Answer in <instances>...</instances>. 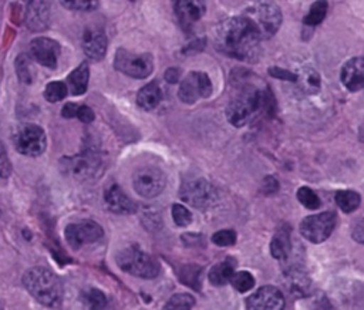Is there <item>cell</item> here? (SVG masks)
Here are the masks:
<instances>
[{"mask_svg":"<svg viewBox=\"0 0 364 310\" xmlns=\"http://www.w3.org/2000/svg\"><path fill=\"white\" fill-rule=\"evenodd\" d=\"M216 48L237 60H255L260 53V36L252 23L243 16L220 20L215 27Z\"/></svg>","mask_w":364,"mask_h":310,"instance_id":"6da1fadb","label":"cell"},{"mask_svg":"<svg viewBox=\"0 0 364 310\" xmlns=\"http://www.w3.org/2000/svg\"><path fill=\"white\" fill-rule=\"evenodd\" d=\"M23 284L27 292L41 304L54 307L60 303L63 287L60 279L46 267H31L23 276Z\"/></svg>","mask_w":364,"mask_h":310,"instance_id":"7a4b0ae2","label":"cell"},{"mask_svg":"<svg viewBox=\"0 0 364 310\" xmlns=\"http://www.w3.org/2000/svg\"><path fill=\"white\" fill-rule=\"evenodd\" d=\"M263 107H267L266 94L257 88L247 87L229 102L226 117L233 127L239 128L252 121Z\"/></svg>","mask_w":364,"mask_h":310,"instance_id":"3957f363","label":"cell"},{"mask_svg":"<svg viewBox=\"0 0 364 310\" xmlns=\"http://www.w3.org/2000/svg\"><path fill=\"white\" fill-rule=\"evenodd\" d=\"M242 16L252 23L262 40L273 37L282 24L280 7L272 1L255 3Z\"/></svg>","mask_w":364,"mask_h":310,"instance_id":"277c9868","label":"cell"},{"mask_svg":"<svg viewBox=\"0 0 364 310\" xmlns=\"http://www.w3.org/2000/svg\"><path fill=\"white\" fill-rule=\"evenodd\" d=\"M117 264L121 270L142 279H152L159 273V266L155 259H152L148 253L135 245L118 252Z\"/></svg>","mask_w":364,"mask_h":310,"instance_id":"5b68a950","label":"cell"},{"mask_svg":"<svg viewBox=\"0 0 364 310\" xmlns=\"http://www.w3.org/2000/svg\"><path fill=\"white\" fill-rule=\"evenodd\" d=\"M179 196L183 202L198 209H208L218 202L216 188L203 178L185 181L181 186Z\"/></svg>","mask_w":364,"mask_h":310,"instance_id":"8992f818","label":"cell"},{"mask_svg":"<svg viewBox=\"0 0 364 310\" xmlns=\"http://www.w3.org/2000/svg\"><path fill=\"white\" fill-rule=\"evenodd\" d=\"M114 67L125 75L134 78H145L154 70V60L148 53H134L125 48H119L115 53Z\"/></svg>","mask_w":364,"mask_h":310,"instance_id":"52a82bcc","label":"cell"},{"mask_svg":"<svg viewBox=\"0 0 364 310\" xmlns=\"http://www.w3.org/2000/svg\"><path fill=\"white\" fill-rule=\"evenodd\" d=\"M16 149L27 156H38L46 151L47 139L44 131L34 124L21 125L14 134Z\"/></svg>","mask_w":364,"mask_h":310,"instance_id":"ba28073f","label":"cell"},{"mask_svg":"<svg viewBox=\"0 0 364 310\" xmlns=\"http://www.w3.org/2000/svg\"><path fill=\"white\" fill-rule=\"evenodd\" d=\"M336 226V215L333 212H321L306 216L300 222V233L311 243L324 242Z\"/></svg>","mask_w":364,"mask_h":310,"instance_id":"9c48e42d","label":"cell"},{"mask_svg":"<svg viewBox=\"0 0 364 310\" xmlns=\"http://www.w3.org/2000/svg\"><path fill=\"white\" fill-rule=\"evenodd\" d=\"M166 183V178L159 168L155 166H142L134 172L132 185L138 195L142 198H155L158 196Z\"/></svg>","mask_w":364,"mask_h":310,"instance_id":"30bf717a","label":"cell"},{"mask_svg":"<svg viewBox=\"0 0 364 310\" xmlns=\"http://www.w3.org/2000/svg\"><path fill=\"white\" fill-rule=\"evenodd\" d=\"M212 94V82L208 74L202 71H191L182 78L178 97L185 104H193L200 98H206Z\"/></svg>","mask_w":364,"mask_h":310,"instance_id":"8fae6325","label":"cell"},{"mask_svg":"<svg viewBox=\"0 0 364 310\" xmlns=\"http://www.w3.org/2000/svg\"><path fill=\"white\" fill-rule=\"evenodd\" d=\"M65 239L73 249H80L84 245L95 243L104 236L102 228L94 220H80L67 225Z\"/></svg>","mask_w":364,"mask_h":310,"instance_id":"7c38bea8","label":"cell"},{"mask_svg":"<svg viewBox=\"0 0 364 310\" xmlns=\"http://www.w3.org/2000/svg\"><path fill=\"white\" fill-rule=\"evenodd\" d=\"M284 297L274 286H262L246 300V310H283Z\"/></svg>","mask_w":364,"mask_h":310,"instance_id":"4fadbf2b","label":"cell"},{"mask_svg":"<svg viewBox=\"0 0 364 310\" xmlns=\"http://www.w3.org/2000/svg\"><path fill=\"white\" fill-rule=\"evenodd\" d=\"M30 54L38 64L48 68H55L60 54V44L48 37H36L30 43Z\"/></svg>","mask_w":364,"mask_h":310,"instance_id":"5bb4252c","label":"cell"},{"mask_svg":"<svg viewBox=\"0 0 364 310\" xmlns=\"http://www.w3.org/2000/svg\"><path fill=\"white\" fill-rule=\"evenodd\" d=\"M82 50L88 58L98 61L107 51V37L98 27H87L82 33Z\"/></svg>","mask_w":364,"mask_h":310,"instance_id":"9a60e30c","label":"cell"},{"mask_svg":"<svg viewBox=\"0 0 364 310\" xmlns=\"http://www.w3.org/2000/svg\"><path fill=\"white\" fill-rule=\"evenodd\" d=\"M175 14L181 26L188 31L205 14V1L179 0L175 3Z\"/></svg>","mask_w":364,"mask_h":310,"instance_id":"2e32d148","label":"cell"},{"mask_svg":"<svg viewBox=\"0 0 364 310\" xmlns=\"http://www.w3.org/2000/svg\"><path fill=\"white\" fill-rule=\"evenodd\" d=\"M105 203L108 209L114 213H121V215H129L136 210L135 202L117 185L112 183L104 195Z\"/></svg>","mask_w":364,"mask_h":310,"instance_id":"e0dca14e","label":"cell"},{"mask_svg":"<svg viewBox=\"0 0 364 310\" xmlns=\"http://www.w3.org/2000/svg\"><path fill=\"white\" fill-rule=\"evenodd\" d=\"M341 82L350 91L364 87V57L350 58L341 68Z\"/></svg>","mask_w":364,"mask_h":310,"instance_id":"ac0fdd59","label":"cell"},{"mask_svg":"<svg viewBox=\"0 0 364 310\" xmlns=\"http://www.w3.org/2000/svg\"><path fill=\"white\" fill-rule=\"evenodd\" d=\"M101 168V161L94 152H87L80 156L70 159V166L73 175L77 178H92L97 171Z\"/></svg>","mask_w":364,"mask_h":310,"instance_id":"d6986e66","label":"cell"},{"mask_svg":"<svg viewBox=\"0 0 364 310\" xmlns=\"http://www.w3.org/2000/svg\"><path fill=\"white\" fill-rule=\"evenodd\" d=\"M48 3L28 1L26 11V24L30 30L40 31L48 26Z\"/></svg>","mask_w":364,"mask_h":310,"instance_id":"ffe728a7","label":"cell"},{"mask_svg":"<svg viewBox=\"0 0 364 310\" xmlns=\"http://www.w3.org/2000/svg\"><path fill=\"white\" fill-rule=\"evenodd\" d=\"M290 228L287 225H283L276 230L270 242V253L277 260H287L290 256Z\"/></svg>","mask_w":364,"mask_h":310,"instance_id":"44dd1931","label":"cell"},{"mask_svg":"<svg viewBox=\"0 0 364 310\" xmlns=\"http://www.w3.org/2000/svg\"><path fill=\"white\" fill-rule=\"evenodd\" d=\"M90 78V68L87 63H81L75 70H73L67 77V90L73 95H81L87 91Z\"/></svg>","mask_w":364,"mask_h":310,"instance_id":"7402d4cb","label":"cell"},{"mask_svg":"<svg viewBox=\"0 0 364 310\" xmlns=\"http://www.w3.org/2000/svg\"><path fill=\"white\" fill-rule=\"evenodd\" d=\"M236 267V260L233 257H226L225 260L215 264L209 272V282L213 286H223L230 282Z\"/></svg>","mask_w":364,"mask_h":310,"instance_id":"603a6c76","label":"cell"},{"mask_svg":"<svg viewBox=\"0 0 364 310\" xmlns=\"http://www.w3.org/2000/svg\"><path fill=\"white\" fill-rule=\"evenodd\" d=\"M161 100H162V91L155 81L144 85L136 94V104L146 111L156 108Z\"/></svg>","mask_w":364,"mask_h":310,"instance_id":"cb8c5ba5","label":"cell"},{"mask_svg":"<svg viewBox=\"0 0 364 310\" xmlns=\"http://www.w3.org/2000/svg\"><path fill=\"white\" fill-rule=\"evenodd\" d=\"M334 201L343 212L350 213L360 206L361 198L355 191L347 189V191H337L334 195Z\"/></svg>","mask_w":364,"mask_h":310,"instance_id":"d4e9b609","label":"cell"},{"mask_svg":"<svg viewBox=\"0 0 364 310\" xmlns=\"http://www.w3.org/2000/svg\"><path fill=\"white\" fill-rule=\"evenodd\" d=\"M84 299L90 310H112L109 299L98 289H90L85 292Z\"/></svg>","mask_w":364,"mask_h":310,"instance_id":"484cf974","label":"cell"},{"mask_svg":"<svg viewBox=\"0 0 364 310\" xmlns=\"http://www.w3.org/2000/svg\"><path fill=\"white\" fill-rule=\"evenodd\" d=\"M299 85L306 91V92H316L320 88V75L316 70L313 68H304L300 74H296Z\"/></svg>","mask_w":364,"mask_h":310,"instance_id":"4316f807","label":"cell"},{"mask_svg":"<svg viewBox=\"0 0 364 310\" xmlns=\"http://www.w3.org/2000/svg\"><path fill=\"white\" fill-rule=\"evenodd\" d=\"M195 304V299L186 293L173 294L162 307V310H191Z\"/></svg>","mask_w":364,"mask_h":310,"instance_id":"83f0119b","label":"cell"},{"mask_svg":"<svg viewBox=\"0 0 364 310\" xmlns=\"http://www.w3.org/2000/svg\"><path fill=\"white\" fill-rule=\"evenodd\" d=\"M67 92H68V90H67L65 82H63V81H51L44 88V98L48 102H57V101L64 100Z\"/></svg>","mask_w":364,"mask_h":310,"instance_id":"f1b7e54d","label":"cell"},{"mask_svg":"<svg viewBox=\"0 0 364 310\" xmlns=\"http://www.w3.org/2000/svg\"><path fill=\"white\" fill-rule=\"evenodd\" d=\"M327 13V3L326 1H314L309 10V13L304 17L306 26H317L323 21Z\"/></svg>","mask_w":364,"mask_h":310,"instance_id":"f546056e","label":"cell"},{"mask_svg":"<svg viewBox=\"0 0 364 310\" xmlns=\"http://www.w3.org/2000/svg\"><path fill=\"white\" fill-rule=\"evenodd\" d=\"M230 284L240 293L249 292L255 286V277L249 272H235Z\"/></svg>","mask_w":364,"mask_h":310,"instance_id":"4dcf8cb0","label":"cell"},{"mask_svg":"<svg viewBox=\"0 0 364 310\" xmlns=\"http://www.w3.org/2000/svg\"><path fill=\"white\" fill-rule=\"evenodd\" d=\"M297 199L299 202L307 208V209H317L320 206V199L316 195V192H313L310 188L307 186H301L297 191Z\"/></svg>","mask_w":364,"mask_h":310,"instance_id":"1f68e13d","label":"cell"},{"mask_svg":"<svg viewBox=\"0 0 364 310\" xmlns=\"http://www.w3.org/2000/svg\"><path fill=\"white\" fill-rule=\"evenodd\" d=\"M172 218H173V222L183 228V226H188L191 225L192 222V215L191 212L183 206V205H179V203H175L172 206Z\"/></svg>","mask_w":364,"mask_h":310,"instance_id":"d6a6232c","label":"cell"},{"mask_svg":"<svg viewBox=\"0 0 364 310\" xmlns=\"http://www.w3.org/2000/svg\"><path fill=\"white\" fill-rule=\"evenodd\" d=\"M212 242L218 246H230L236 242V232L232 229H223L218 230L212 236Z\"/></svg>","mask_w":364,"mask_h":310,"instance_id":"836d02e7","label":"cell"},{"mask_svg":"<svg viewBox=\"0 0 364 310\" xmlns=\"http://www.w3.org/2000/svg\"><path fill=\"white\" fill-rule=\"evenodd\" d=\"M16 67H17V74L20 77V80L23 82H27L30 84L33 81V75H31V70H30V64H28V58L21 54L18 55L17 58V63H16Z\"/></svg>","mask_w":364,"mask_h":310,"instance_id":"e575fe53","label":"cell"},{"mask_svg":"<svg viewBox=\"0 0 364 310\" xmlns=\"http://www.w3.org/2000/svg\"><path fill=\"white\" fill-rule=\"evenodd\" d=\"M61 4L67 9L90 11V10H94L98 6V1H61Z\"/></svg>","mask_w":364,"mask_h":310,"instance_id":"d590c367","label":"cell"},{"mask_svg":"<svg viewBox=\"0 0 364 310\" xmlns=\"http://www.w3.org/2000/svg\"><path fill=\"white\" fill-rule=\"evenodd\" d=\"M269 74H270L272 77H274V78L284 80V81H293V82H296V80H297L296 74H293V73H290V71H287V70H283V68H280V67H272V68L269 70Z\"/></svg>","mask_w":364,"mask_h":310,"instance_id":"8d00e7d4","label":"cell"},{"mask_svg":"<svg viewBox=\"0 0 364 310\" xmlns=\"http://www.w3.org/2000/svg\"><path fill=\"white\" fill-rule=\"evenodd\" d=\"M351 236L355 242L358 243H364V218L357 220L353 226V230H351Z\"/></svg>","mask_w":364,"mask_h":310,"instance_id":"74e56055","label":"cell"},{"mask_svg":"<svg viewBox=\"0 0 364 310\" xmlns=\"http://www.w3.org/2000/svg\"><path fill=\"white\" fill-rule=\"evenodd\" d=\"M77 118L85 124L91 122L94 119V111L87 105H80L77 111Z\"/></svg>","mask_w":364,"mask_h":310,"instance_id":"f35d334b","label":"cell"},{"mask_svg":"<svg viewBox=\"0 0 364 310\" xmlns=\"http://www.w3.org/2000/svg\"><path fill=\"white\" fill-rule=\"evenodd\" d=\"M11 173V164L4 152L0 154V178H7Z\"/></svg>","mask_w":364,"mask_h":310,"instance_id":"ab89813d","label":"cell"},{"mask_svg":"<svg viewBox=\"0 0 364 310\" xmlns=\"http://www.w3.org/2000/svg\"><path fill=\"white\" fill-rule=\"evenodd\" d=\"M277 188H279V183H277V181L273 176L264 178V181H263V191L266 193H273V192L277 191Z\"/></svg>","mask_w":364,"mask_h":310,"instance_id":"60d3db41","label":"cell"},{"mask_svg":"<svg viewBox=\"0 0 364 310\" xmlns=\"http://www.w3.org/2000/svg\"><path fill=\"white\" fill-rule=\"evenodd\" d=\"M78 107L77 104H73V102H68L61 109V114L64 118H73V117H77V111H78Z\"/></svg>","mask_w":364,"mask_h":310,"instance_id":"b9f144b4","label":"cell"},{"mask_svg":"<svg viewBox=\"0 0 364 310\" xmlns=\"http://www.w3.org/2000/svg\"><path fill=\"white\" fill-rule=\"evenodd\" d=\"M178 77H179V70H176V68H169V70H166V73H165V78H166V81H169V82H176L178 81Z\"/></svg>","mask_w":364,"mask_h":310,"instance_id":"7bdbcfd3","label":"cell"},{"mask_svg":"<svg viewBox=\"0 0 364 310\" xmlns=\"http://www.w3.org/2000/svg\"><path fill=\"white\" fill-rule=\"evenodd\" d=\"M0 310H6V309L3 307V304H1V303H0Z\"/></svg>","mask_w":364,"mask_h":310,"instance_id":"ee69618b","label":"cell"}]
</instances>
